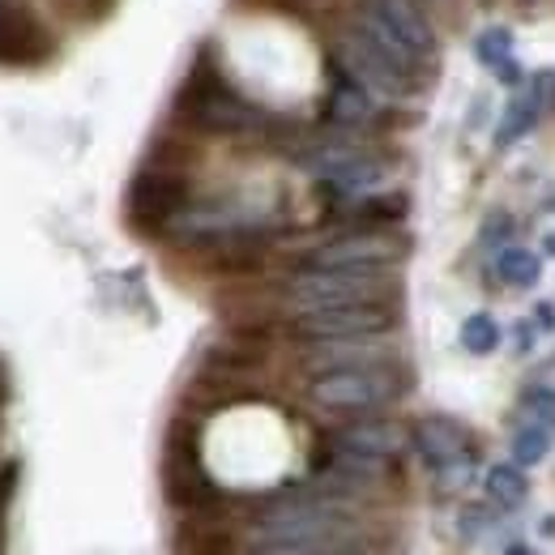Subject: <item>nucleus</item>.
I'll use <instances>...</instances> for the list:
<instances>
[{
  "mask_svg": "<svg viewBox=\"0 0 555 555\" xmlns=\"http://www.w3.org/2000/svg\"><path fill=\"white\" fill-rule=\"evenodd\" d=\"M171 116H176V125H184L193 133H206V138L266 141V145L295 138L291 120L266 112L253 99H244L222 73L214 69V56L209 52H202L193 61L189 77L180 81L176 103H171Z\"/></svg>",
  "mask_w": 555,
  "mask_h": 555,
  "instance_id": "f257e3e1",
  "label": "nucleus"
},
{
  "mask_svg": "<svg viewBox=\"0 0 555 555\" xmlns=\"http://www.w3.org/2000/svg\"><path fill=\"white\" fill-rule=\"evenodd\" d=\"M180 154H189L184 141L163 138L129 184L125 214H129V227L141 235H167L176 227V218L197 202L189 158H180Z\"/></svg>",
  "mask_w": 555,
  "mask_h": 555,
  "instance_id": "f03ea898",
  "label": "nucleus"
},
{
  "mask_svg": "<svg viewBox=\"0 0 555 555\" xmlns=\"http://www.w3.org/2000/svg\"><path fill=\"white\" fill-rule=\"evenodd\" d=\"M398 291H402L398 266H372V270H312V266H299L282 282V304L291 308V317H299V312H317V308L398 299Z\"/></svg>",
  "mask_w": 555,
  "mask_h": 555,
  "instance_id": "7ed1b4c3",
  "label": "nucleus"
},
{
  "mask_svg": "<svg viewBox=\"0 0 555 555\" xmlns=\"http://www.w3.org/2000/svg\"><path fill=\"white\" fill-rule=\"evenodd\" d=\"M411 389V367L406 359L393 363H372V367H338V372H321L312 376L308 393L321 411L334 415H380L385 406H393L398 398H406Z\"/></svg>",
  "mask_w": 555,
  "mask_h": 555,
  "instance_id": "20e7f679",
  "label": "nucleus"
},
{
  "mask_svg": "<svg viewBox=\"0 0 555 555\" xmlns=\"http://www.w3.org/2000/svg\"><path fill=\"white\" fill-rule=\"evenodd\" d=\"M380 48H389L415 77H431L436 65V30L418 0H359L354 17Z\"/></svg>",
  "mask_w": 555,
  "mask_h": 555,
  "instance_id": "39448f33",
  "label": "nucleus"
},
{
  "mask_svg": "<svg viewBox=\"0 0 555 555\" xmlns=\"http://www.w3.org/2000/svg\"><path fill=\"white\" fill-rule=\"evenodd\" d=\"M291 158L317 180L325 184L330 193H338L343 202L354 197H367V193H380L393 176V167L367 150V145H354V141H321V145H299L291 150Z\"/></svg>",
  "mask_w": 555,
  "mask_h": 555,
  "instance_id": "423d86ee",
  "label": "nucleus"
},
{
  "mask_svg": "<svg viewBox=\"0 0 555 555\" xmlns=\"http://www.w3.org/2000/svg\"><path fill=\"white\" fill-rule=\"evenodd\" d=\"M406 235L393 227H347L330 240H321L312 253H304L299 266L312 270H372V266H402L406 257Z\"/></svg>",
  "mask_w": 555,
  "mask_h": 555,
  "instance_id": "0eeeda50",
  "label": "nucleus"
},
{
  "mask_svg": "<svg viewBox=\"0 0 555 555\" xmlns=\"http://www.w3.org/2000/svg\"><path fill=\"white\" fill-rule=\"evenodd\" d=\"M398 299H376V304H347V308H317L291 317V334L299 343H321V338H359V334H389L398 330Z\"/></svg>",
  "mask_w": 555,
  "mask_h": 555,
  "instance_id": "6e6552de",
  "label": "nucleus"
},
{
  "mask_svg": "<svg viewBox=\"0 0 555 555\" xmlns=\"http://www.w3.org/2000/svg\"><path fill=\"white\" fill-rule=\"evenodd\" d=\"M299 359L308 376L338 372V367H372V363H393L402 359V343L389 334H359V338H321V343H299Z\"/></svg>",
  "mask_w": 555,
  "mask_h": 555,
  "instance_id": "1a4fd4ad",
  "label": "nucleus"
},
{
  "mask_svg": "<svg viewBox=\"0 0 555 555\" xmlns=\"http://www.w3.org/2000/svg\"><path fill=\"white\" fill-rule=\"evenodd\" d=\"M411 440H415L418 457L427 462V470H436L444 479L449 475H466L475 466L470 431L457 427L453 418H423L415 431H411Z\"/></svg>",
  "mask_w": 555,
  "mask_h": 555,
  "instance_id": "9d476101",
  "label": "nucleus"
},
{
  "mask_svg": "<svg viewBox=\"0 0 555 555\" xmlns=\"http://www.w3.org/2000/svg\"><path fill=\"white\" fill-rule=\"evenodd\" d=\"M376 120H380V99L334 61V86L325 94V125L343 133H367L376 129Z\"/></svg>",
  "mask_w": 555,
  "mask_h": 555,
  "instance_id": "9b49d317",
  "label": "nucleus"
},
{
  "mask_svg": "<svg viewBox=\"0 0 555 555\" xmlns=\"http://www.w3.org/2000/svg\"><path fill=\"white\" fill-rule=\"evenodd\" d=\"M52 56V35L39 26L35 13L26 9H4L0 4V65H43Z\"/></svg>",
  "mask_w": 555,
  "mask_h": 555,
  "instance_id": "f8f14e48",
  "label": "nucleus"
},
{
  "mask_svg": "<svg viewBox=\"0 0 555 555\" xmlns=\"http://www.w3.org/2000/svg\"><path fill=\"white\" fill-rule=\"evenodd\" d=\"M176 547L180 555H240L244 534L231 513H184V521L176 526Z\"/></svg>",
  "mask_w": 555,
  "mask_h": 555,
  "instance_id": "ddd939ff",
  "label": "nucleus"
},
{
  "mask_svg": "<svg viewBox=\"0 0 555 555\" xmlns=\"http://www.w3.org/2000/svg\"><path fill=\"white\" fill-rule=\"evenodd\" d=\"M330 444L338 449H350V453H363V457H398L406 449V427L393 423V418H380V415H354L350 423H343Z\"/></svg>",
  "mask_w": 555,
  "mask_h": 555,
  "instance_id": "4468645a",
  "label": "nucleus"
},
{
  "mask_svg": "<svg viewBox=\"0 0 555 555\" xmlns=\"http://www.w3.org/2000/svg\"><path fill=\"white\" fill-rule=\"evenodd\" d=\"M543 94H547V86H521V90L513 94V103H508L504 116H500V133H495L500 145L517 141L521 133H530V129L539 125V116H543Z\"/></svg>",
  "mask_w": 555,
  "mask_h": 555,
  "instance_id": "2eb2a0df",
  "label": "nucleus"
},
{
  "mask_svg": "<svg viewBox=\"0 0 555 555\" xmlns=\"http://www.w3.org/2000/svg\"><path fill=\"white\" fill-rule=\"evenodd\" d=\"M543 274V257L534 253V248H521V244H508V248H500L495 253V278L504 282V286H513V291H526V286H534Z\"/></svg>",
  "mask_w": 555,
  "mask_h": 555,
  "instance_id": "dca6fc26",
  "label": "nucleus"
},
{
  "mask_svg": "<svg viewBox=\"0 0 555 555\" xmlns=\"http://www.w3.org/2000/svg\"><path fill=\"white\" fill-rule=\"evenodd\" d=\"M552 427H543V423H526V427H517V436H513V457H517V466H534V462H543L547 453H552Z\"/></svg>",
  "mask_w": 555,
  "mask_h": 555,
  "instance_id": "f3484780",
  "label": "nucleus"
},
{
  "mask_svg": "<svg viewBox=\"0 0 555 555\" xmlns=\"http://www.w3.org/2000/svg\"><path fill=\"white\" fill-rule=\"evenodd\" d=\"M526 475H521V466H495L491 475H487V495L500 504V508H517L521 500H526Z\"/></svg>",
  "mask_w": 555,
  "mask_h": 555,
  "instance_id": "a211bd4d",
  "label": "nucleus"
},
{
  "mask_svg": "<svg viewBox=\"0 0 555 555\" xmlns=\"http://www.w3.org/2000/svg\"><path fill=\"white\" fill-rule=\"evenodd\" d=\"M462 347L470 350V354H491V350L500 347V325H495L487 312L466 317V321H462Z\"/></svg>",
  "mask_w": 555,
  "mask_h": 555,
  "instance_id": "6ab92c4d",
  "label": "nucleus"
},
{
  "mask_svg": "<svg viewBox=\"0 0 555 555\" xmlns=\"http://www.w3.org/2000/svg\"><path fill=\"white\" fill-rule=\"evenodd\" d=\"M479 61L500 77V61H513V43H508V35L487 30L483 39H479Z\"/></svg>",
  "mask_w": 555,
  "mask_h": 555,
  "instance_id": "aec40b11",
  "label": "nucleus"
},
{
  "mask_svg": "<svg viewBox=\"0 0 555 555\" xmlns=\"http://www.w3.org/2000/svg\"><path fill=\"white\" fill-rule=\"evenodd\" d=\"M526 406H530V418H534V423H543V427H552L555 431V389H547V385L530 389Z\"/></svg>",
  "mask_w": 555,
  "mask_h": 555,
  "instance_id": "412c9836",
  "label": "nucleus"
},
{
  "mask_svg": "<svg viewBox=\"0 0 555 555\" xmlns=\"http://www.w3.org/2000/svg\"><path fill=\"white\" fill-rule=\"evenodd\" d=\"M500 555H539V552H534L530 543H508V547H504Z\"/></svg>",
  "mask_w": 555,
  "mask_h": 555,
  "instance_id": "4be33fe9",
  "label": "nucleus"
}]
</instances>
